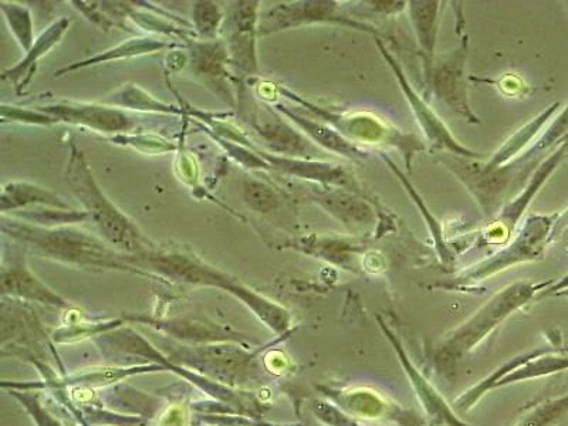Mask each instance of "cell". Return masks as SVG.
Instances as JSON below:
<instances>
[{
    "instance_id": "obj_1",
    "label": "cell",
    "mask_w": 568,
    "mask_h": 426,
    "mask_svg": "<svg viewBox=\"0 0 568 426\" xmlns=\"http://www.w3.org/2000/svg\"><path fill=\"white\" fill-rule=\"evenodd\" d=\"M68 182L71 192L84 206L89 220L98 226L101 235L110 245L129 252L131 256L142 255L155 245L142 233L133 221L124 215L113 202L104 195L91 174L83 152L71 144V155L68 164Z\"/></svg>"
},
{
    "instance_id": "obj_2",
    "label": "cell",
    "mask_w": 568,
    "mask_h": 426,
    "mask_svg": "<svg viewBox=\"0 0 568 426\" xmlns=\"http://www.w3.org/2000/svg\"><path fill=\"white\" fill-rule=\"evenodd\" d=\"M3 231L23 245L58 261L83 266L124 267L125 255L111 251L104 242L71 227H43L4 221Z\"/></svg>"
},
{
    "instance_id": "obj_3",
    "label": "cell",
    "mask_w": 568,
    "mask_h": 426,
    "mask_svg": "<svg viewBox=\"0 0 568 426\" xmlns=\"http://www.w3.org/2000/svg\"><path fill=\"white\" fill-rule=\"evenodd\" d=\"M549 283L517 282L510 284L505 291L497 293L474 317L462 324L445 339L439 348L438 362L448 364L464 358V355L470 353L479 343L484 342L490 332H494L500 323H504L511 313L525 306L527 302L531 301L537 291Z\"/></svg>"
},
{
    "instance_id": "obj_4",
    "label": "cell",
    "mask_w": 568,
    "mask_h": 426,
    "mask_svg": "<svg viewBox=\"0 0 568 426\" xmlns=\"http://www.w3.org/2000/svg\"><path fill=\"white\" fill-rule=\"evenodd\" d=\"M282 91L288 98L297 100V103L306 105L314 114L322 116V120L332 124L334 130H337L339 134L346 136L354 144L358 142V144L395 146V149L403 152L408 171H410V159H413L415 152L425 150L423 142L415 139L414 135L400 133L399 130L383 123L377 116L365 113H334V111L306 103L297 95L292 94L291 91L284 89Z\"/></svg>"
},
{
    "instance_id": "obj_5",
    "label": "cell",
    "mask_w": 568,
    "mask_h": 426,
    "mask_svg": "<svg viewBox=\"0 0 568 426\" xmlns=\"http://www.w3.org/2000/svg\"><path fill=\"white\" fill-rule=\"evenodd\" d=\"M559 216H530L515 242L489 261L471 268L468 272V278L470 277V281H485L486 277L505 271V268L514 266L516 263L535 261V258L541 256L547 243L550 242L552 227H555Z\"/></svg>"
},
{
    "instance_id": "obj_6",
    "label": "cell",
    "mask_w": 568,
    "mask_h": 426,
    "mask_svg": "<svg viewBox=\"0 0 568 426\" xmlns=\"http://www.w3.org/2000/svg\"><path fill=\"white\" fill-rule=\"evenodd\" d=\"M377 45L379 50H382L385 60H387L389 68L393 69L395 78L398 80L399 88L403 89L405 98H407L410 105V110H413L415 116H417L420 129H423L429 144L436 150L448 151L449 154L464 156V159H480L478 152L466 149V146L459 144V142L455 140V136L450 134L448 126L440 121L439 116L434 113V110L426 104V101L420 98L417 91L414 90L413 85L409 84L407 75L404 74V71L400 69L397 60H395L393 55L388 53V50L385 49L382 40L377 39Z\"/></svg>"
},
{
    "instance_id": "obj_7",
    "label": "cell",
    "mask_w": 568,
    "mask_h": 426,
    "mask_svg": "<svg viewBox=\"0 0 568 426\" xmlns=\"http://www.w3.org/2000/svg\"><path fill=\"white\" fill-rule=\"evenodd\" d=\"M314 22L342 23L344 27L363 30V32L379 34L367 23L358 22L338 12L337 3L334 2H301L283 3L272 8L263 17L258 32L267 34L277 30L301 27V24Z\"/></svg>"
},
{
    "instance_id": "obj_8",
    "label": "cell",
    "mask_w": 568,
    "mask_h": 426,
    "mask_svg": "<svg viewBox=\"0 0 568 426\" xmlns=\"http://www.w3.org/2000/svg\"><path fill=\"white\" fill-rule=\"evenodd\" d=\"M466 59H468V39L465 38L459 49L434 65L428 88H433L436 99L444 101L454 113L464 116L470 123H479L469 105L464 74Z\"/></svg>"
},
{
    "instance_id": "obj_9",
    "label": "cell",
    "mask_w": 568,
    "mask_h": 426,
    "mask_svg": "<svg viewBox=\"0 0 568 426\" xmlns=\"http://www.w3.org/2000/svg\"><path fill=\"white\" fill-rule=\"evenodd\" d=\"M379 322H382V320H379ZM382 327L385 334H387L389 342L393 343L395 352L398 354L399 362L403 364L405 373L408 375L410 385H413L415 393H417L420 403H423V407L425 408L426 414H428L430 418H434V420H436L438 424H445L448 426H470L468 424L462 423V420L456 417L454 410L450 409L448 405H446L438 390H436L433 385L429 384V382H426V379L423 377V374H420L417 367L410 363L407 353H405V349L403 346H400L397 337H395L394 334L390 333L387 327H385V323L383 322Z\"/></svg>"
},
{
    "instance_id": "obj_10",
    "label": "cell",
    "mask_w": 568,
    "mask_h": 426,
    "mask_svg": "<svg viewBox=\"0 0 568 426\" xmlns=\"http://www.w3.org/2000/svg\"><path fill=\"white\" fill-rule=\"evenodd\" d=\"M257 2H242L233 13V33L230 52L232 62L242 70L257 71L256 23Z\"/></svg>"
},
{
    "instance_id": "obj_11",
    "label": "cell",
    "mask_w": 568,
    "mask_h": 426,
    "mask_svg": "<svg viewBox=\"0 0 568 426\" xmlns=\"http://www.w3.org/2000/svg\"><path fill=\"white\" fill-rule=\"evenodd\" d=\"M253 129L265 139L273 150L286 155H307L311 145L303 136L288 126L281 116L272 113L266 106L257 109L252 116Z\"/></svg>"
},
{
    "instance_id": "obj_12",
    "label": "cell",
    "mask_w": 568,
    "mask_h": 426,
    "mask_svg": "<svg viewBox=\"0 0 568 426\" xmlns=\"http://www.w3.org/2000/svg\"><path fill=\"white\" fill-rule=\"evenodd\" d=\"M48 111L55 115V120L62 119L70 121V123L106 131V133L126 131L131 126L129 116L121 113V111L106 109V106L65 104L50 106Z\"/></svg>"
},
{
    "instance_id": "obj_13",
    "label": "cell",
    "mask_w": 568,
    "mask_h": 426,
    "mask_svg": "<svg viewBox=\"0 0 568 426\" xmlns=\"http://www.w3.org/2000/svg\"><path fill=\"white\" fill-rule=\"evenodd\" d=\"M439 9V2H409L410 23L417 33L420 52H423L426 84L429 83L434 70Z\"/></svg>"
},
{
    "instance_id": "obj_14",
    "label": "cell",
    "mask_w": 568,
    "mask_h": 426,
    "mask_svg": "<svg viewBox=\"0 0 568 426\" xmlns=\"http://www.w3.org/2000/svg\"><path fill=\"white\" fill-rule=\"evenodd\" d=\"M567 152L568 144H561L555 154H551L549 159L542 162L535 176H532L529 186L524 191V194L519 195V197H517L515 202H511V204L506 207L505 212L501 213L500 220L497 221L495 225V227H499V233H506V235H509L511 227H514L516 222L520 220V216L524 215L526 207L529 206L532 197H535L537 192H539L547 178H549L551 172L560 165L562 160H565Z\"/></svg>"
},
{
    "instance_id": "obj_15",
    "label": "cell",
    "mask_w": 568,
    "mask_h": 426,
    "mask_svg": "<svg viewBox=\"0 0 568 426\" xmlns=\"http://www.w3.org/2000/svg\"><path fill=\"white\" fill-rule=\"evenodd\" d=\"M263 156L271 162L273 169L284 172V174L308 178V180L324 182V184L338 186L352 185V176L347 174L346 170L338 165L286 159V156Z\"/></svg>"
},
{
    "instance_id": "obj_16",
    "label": "cell",
    "mask_w": 568,
    "mask_h": 426,
    "mask_svg": "<svg viewBox=\"0 0 568 426\" xmlns=\"http://www.w3.org/2000/svg\"><path fill=\"white\" fill-rule=\"evenodd\" d=\"M278 110L286 114L288 119H292L294 123L301 126L302 130L306 131V133L311 135L317 144L322 145L323 149L336 152V154L346 156V159L354 161L362 160L367 155L364 150L359 149L358 145H355L354 142L348 141L346 136L339 134L337 130L333 129V126L306 119V116L294 113L293 110L286 109V106L283 105H278Z\"/></svg>"
},
{
    "instance_id": "obj_17",
    "label": "cell",
    "mask_w": 568,
    "mask_h": 426,
    "mask_svg": "<svg viewBox=\"0 0 568 426\" xmlns=\"http://www.w3.org/2000/svg\"><path fill=\"white\" fill-rule=\"evenodd\" d=\"M30 205L54 207L58 211H75L62 200L42 186L28 184V182H10L2 190L0 207L3 212L17 211Z\"/></svg>"
},
{
    "instance_id": "obj_18",
    "label": "cell",
    "mask_w": 568,
    "mask_h": 426,
    "mask_svg": "<svg viewBox=\"0 0 568 426\" xmlns=\"http://www.w3.org/2000/svg\"><path fill=\"white\" fill-rule=\"evenodd\" d=\"M317 201L324 210H327L348 227L358 230V227H367L374 223L372 207L346 192H328V194L320 196Z\"/></svg>"
},
{
    "instance_id": "obj_19",
    "label": "cell",
    "mask_w": 568,
    "mask_h": 426,
    "mask_svg": "<svg viewBox=\"0 0 568 426\" xmlns=\"http://www.w3.org/2000/svg\"><path fill=\"white\" fill-rule=\"evenodd\" d=\"M559 106V103L550 105L549 109L542 111V113L539 116H536V119L532 120L531 123L525 125L524 129L517 131V133L514 136H511L510 140H507L506 144L501 146L499 151L496 152L494 159L484 164L485 169H500V166H504L506 162H509L510 160L514 159L516 160L517 155H519V152L524 151L527 144L535 140V136L539 134V131L542 129V126H545L547 121L551 119V115L556 113Z\"/></svg>"
},
{
    "instance_id": "obj_20",
    "label": "cell",
    "mask_w": 568,
    "mask_h": 426,
    "mask_svg": "<svg viewBox=\"0 0 568 426\" xmlns=\"http://www.w3.org/2000/svg\"><path fill=\"white\" fill-rule=\"evenodd\" d=\"M68 19L59 20L52 28H49L48 32L42 34V38L33 44V48L29 50L27 59L22 60L17 68L4 71L3 78L13 80L18 84V88H24L30 78L33 75L36 64L38 60L42 58L48 50L52 49L55 43H59L62 38L64 30L68 29Z\"/></svg>"
},
{
    "instance_id": "obj_21",
    "label": "cell",
    "mask_w": 568,
    "mask_h": 426,
    "mask_svg": "<svg viewBox=\"0 0 568 426\" xmlns=\"http://www.w3.org/2000/svg\"><path fill=\"white\" fill-rule=\"evenodd\" d=\"M2 278L4 292L20 294V296L34 298L42 303L58 304V306L63 304L59 296L43 286L22 263L10 268L9 272L3 271Z\"/></svg>"
},
{
    "instance_id": "obj_22",
    "label": "cell",
    "mask_w": 568,
    "mask_h": 426,
    "mask_svg": "<svg viewBox=\"0 0 568 426\" xmlns=\"http://www.w3.org/2000/svg\"><path fill=\"white\" fill-rule=\"evenodd\" d=\"M568 369L567 357H555V355H539V357L530 359L515 372L507 374L505 378H501L496 387L501 385H509L519 382H527V379L545 377V375L555 374ZM495 387V388H496Z\"/></svg>"
},
{
    "instance_id": "obj_23",
    "label": "cell",
    "mask_w": 568,
    "mask_h": 426,
    "mask_svg": "<svg viewBox=\"0 0 568 426\" xmlns=\"http://www.w3.org/2000/svg\"><path fill=\"white\" fill-rule=\"evenodd\" d=\"M546 353V349H542V352L527 353L511 359V362L506 363L504 367L496 369V372L491 374L490 377L484 379V382L479 383L478 385H475L474 388L466 390V393L462 395L458 400H456V405H458L460 410L470 409L476 403H478L481 397H484L486 393H488L489 389L495 388L496 384L499 383L501 378H505L507 374L515 372V369L519 368L520 365H524L527 362H530V359L539 357V355Z\"/></svg>"
},
{
    "instance_id": "obj_24",
    "label": "cell",
    "mask_w": 568,
    "mask_h": 426,
    "mask_svg": "<svg viewBox=\"0 0 568 426\" xmlns=\"http://www.w3.org/2000/svg\"><path fill=\"white\" fill-rule=\"evenodd\" d=\"M243 197L252 211L271 215V213L281 210L283 195L275 187L257 180H247L243 185Z\"/></svg>"
},
{
    "instance_id": "obj_25",
    "label": "cell",
    "mask_w": 568,
    "mask_h": 426,
    "mask_svg": "<svg viewBox=\"0 0 568 426\" xmlns=\"http://www.w3.org/2000/svg\"><path fill=\"white\" fill-rule=\"evenodd\" d=\"M343 407H346L353 415H362L367 418L387 417L389 405L379 395L372 390H353L344 395Z\"/></svg>"
},
{
    "instance_id": "obj_26",
    "label": "cell",
    "mask_w": 568,
    "mask_h": 426,
    "mask_svg": "<svg viewBox=\"0 0 568 426\" xmlns=\"http://www.w3.org/2000/svg\"><path fill=\"white\" fill-rule=\"evenodd\" d=\"M568 413V394L565 397L545 400L532 408L516 426H551Z\"/></svg>"
},
{
    "instance_id": "obj_27",
    "label": "cell",
    "mask_w": 568,
    "mask_h": 426,
    "mask_svg": "<svg viewBox=\"0 0 568 426\" xmlns=\"http://www.w3.org/2000/svg\"><path fill=\"white\" fill-rule=\"evenodd\" d=\"M164 48H166V44L159 42V40H149V39L131 40V42L125 43L123 45H119V48H115L114 50H110V52H105L104 54L95 55V58L88 60V62L71 65L70 69H64L63 71H69V70L71 71L75 68H83V65L105 62V60L125 58V55L152 53V52H155V50L164 49ZM63 71H60V73H63Z\"/></svg>"
},
{
    "instance_id": "obj_28",
    "label": "cell",
    "mask_w": 568,
    "mask_h": 426,
    "mask_svg": "<svg viewBox=\"0 0 568 426\" xmlns=\"http://www.w3.org/2000/svg\"><path fill=\"white\" fill-rule=\"evenodd\" d=\"M2 12L9 22L10 30L17 36L20 45L24 52H29L33 48V27L32 18L27 9L18 7V4L2 3Z\"/></svg>"
},
{
    "instance_id": "obj_29",
    "label": "cell",
    "mask_w": 568,
    "mask_h": 426,
    "mask_svg": "<svg viewBox=\"0 0 568 426\" xmlns=\"http://www.w3.org/2000/svg\"><path fill=\"white\" fill-rule=\"evenodd\" d=\"M222 12L213 2H197L194 8V23L196 32L204 38H212L220 29Z\"/></svg>"
},
{
    "instance_id": "obj_30",
    "label": "cell",
    "mask_w": 568,
    "mask_h": 426,
    "mask_svg": "<svg viewBox=\"0 0 568 426\" xmlns=\"http://www.w3.org/2000/svg\"><path fill=\"white\" fill-rule=\"evenodd\" d=\"M568 227V210L559 216V220L556 221L555 227H552L550 241L555 240L557 235H560V232L567 230Z\"/></svg>"
},
{
    "instance_id": "obj_31",
    "label": "cell",
    "mask_w": 568,
    "mask_h": 426,
    "mask_svg": "<svg viewBox=\"0 0 568 426\" xmlns=\"http://www.w3.org/2000/svg\"><path fill=\"white\" fill-rule=\"evenodd\" d=\"M561 144H568V133L566 134L565 139H562V141L560 142V145Z\"/></svg>"
},
{
    "instance_id": "obj_32",
    "label": "cell",
    "mask_w": 568,
    "mask_h": 426,
    "mask_svg": "<svg viewBox=\"0 0 568 426\" xmlns=\"http://www.w3.org/2000/svg\"><path fill=\"white\" fill-rule=\"evenodd\" d=\"M559 294H561V296H568V291H567V292L559 293Z\"/></svg>"
}]
</instances>
